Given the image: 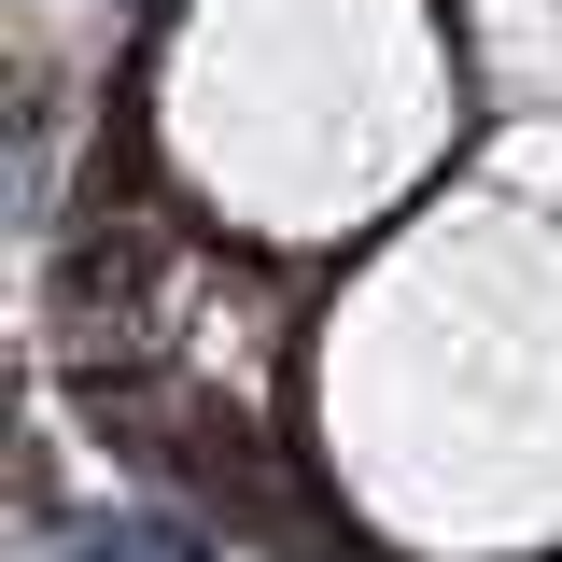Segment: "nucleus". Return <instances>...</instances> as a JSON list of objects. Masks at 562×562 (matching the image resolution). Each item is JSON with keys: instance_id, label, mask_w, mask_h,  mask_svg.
Segmentation results:
<instances>
[{"instance_id": "obj_1", "label": "nucleus", "mask_w": 562, "mask_h": 562, "mask_svg": "<svg viewBox=\"0 0 562 562\" xmlns=\"http://www.w3.org/2000/svg\"><path fill=\"white\" fill-rule=\"evenodd\" d=\"M295 464L351 562H562V211L436 183L295 324Z\"/></svg>"}, {"instance_id": "obj_2", "label": "nucleus", "mask_w": 562, "mask_h": 562, "mask_svg": "<svg viewBox=\"0 0 562 562\" xmlns=\"http://www.w3.org/2000/svg\"><path fill=\"white\" fill-rule=\"evenodd\" d=\"M492 127L450 0H155L127 155L155 211L268 268H351Z\"/></svg>"}, {"instance_id": "obj_3", "label": "nucleus", "mask_w": 562, "mask_h": 562, "mask_svg": "<svg viewBox=\"0 0 562 562\" xmlns=\"http://www.w3.org/2000/svg\"><path fill=\"white\" fill-rule=\"evenodd\" d=\"M450 14H464V57H479L492 127L562 113V0H450Z\"/></svg>"}]
</instances>
